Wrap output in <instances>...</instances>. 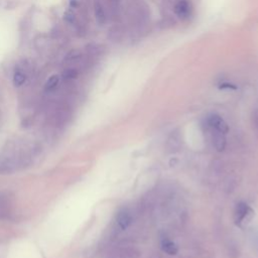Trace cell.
Returning <instances> with one entry per match:
<instances>
[{"label":"cell","mask_w":258,"mask_h":258,"mask_svg":"<svg viewBox=\"0 0 258 258\" xmlns=\"http://www.w3.org/2000/svg\"><path fill=\"white\" fill-rule=\"evenodd\" d=\"M190 5H189V2L186 1V0H180L178 1L176 4H175V7H174V11L175 13L177 14L178 17L180 18H187L190 14Z\"/></svg>","instance_id":"cell-6"},{"label":"cell","mask_w":258,"mask_h":258,"mask_svg":"<svg viewBox=\"0 0 258 258\" xmlns=\"http://www.w3.org/2000/svg\"><path fill=\"white\" fill-rule=\"evenodd\" d=\"M78 77V71L76 69H68L62 73V78L66 80H73Z\"/></svg>","instance_id":"cell-10"},{"label":"cell","mask_w":258,"mask_h":258,"mask_svg":"<svg viewBox=\"0 0 258 258\" xmlns=\"http://www.w3.org/2000/svg\"><path fill=\"white\" fill-rule=\"evenodd\" d=\"M77 5H78L77 0H70V6H71V7L75 8V7H77Z\"/></svg>","instance_id":"cell-13"},{"label":"cell","mask_w":258,"mask_h":258,"mask_svg":"<svg viewBox=\"0 0 258 258\" xmlns=\"http://www.w3.org/2000/svg\"><path fill=\"white\" fill-rule=\"evenodd\" d=\"M25 80H26V76L23 72L15 71V73L13 75V84L15 87H17V88L21 87L24 84Z\"/></svg>","instance_id":"cell-8"},{"label":"cell","mask_w":258,"mask_h":258,"mask_svg":"<svg viewBox=\"0 0 258 258\" xmlns=\"http://www.w3.org/2000/svg\"><path fill=\"white\" fill-rule=\"evenodd\" d=\"M207 124L210 129L222 132L224 134L228 133L229 126L227 122L218 114H210L207 117Z\"/></svg>","instance_id":"cell-3"},{"label":"cell","mask_w":258,"mask_h":258,"mask_svg":"<svg viewBox=\"0 0 258 258\" xmlns=\"http://www.w3.org/2000/svg\"><path fill=\"white\" fill-rule=\"evenodd\" d=\"M254 216V211L250 206H248L244 202H240L237 204L234 211V221L237 225H242L248 223L252 217Z\"/></svg>","instance_id":"cell-1"},{"label":"cell","mask_w":258,"mask_h":258,"mask_svg":"<svg viewBox=\"0 0 258 258\" xmlns=\"http://www.w3.org/2000/svg\"><path fill=\"white\" fill-rule=\"evenodd\" d=\"M59 83V77L56 76V75H53L51 77L48 78V80L46 81L45 85H44V89L46 91H51L53 90L54 88H56V86L58 85Z\"/></svg>","instance_id":"cell-9"},{"label":"cell","mask_w":258,"mask_h":258,"mask_svg":"<svg viewBox=\"0 0 258 258\" xmlns=\"http://www.w3.org/2000/svg\"><path fill=\"white\" fill-rule=\"evenodd\" d=\"M115 1H119V0H115Z\"/></svg>","instance_id":"cell-14"},{"label":"cell","mask_w":258,"mask_h":258,"mask_svg":"<svg viewBox=\"0 0 258 258\" xmlns=\"http://www.w3.org/2000/svg\"><path fill=\"white\" fill-rule=\"evenodd\" d=\"M160 248L164 253L169 254V255H175L178 252V248H177L176 244L167 238H163L161 240Z\"/></svg>","instance_id":"cell-7"},{"label":"cell","mask_w":258,"mask_h":258,"mask_svg":"<svg viewBox=\"0 0 258 258\" xmlns=\"http://www.w3.org/2000/svg\"><path fill=\"white\" fill-rule=\"evenodd\" d=\"M95 12H96V18L97 20L100 22V23H103L105 21V12H104V9L102 8L101 5H97L96 6V9H95Z\"/></svg>","instance_id":"cell-11"},{"label":"cell","mask_w":258,"mask_h":258,"mask_svg":"<svg viewBox=\"0 0 258 258\" xmlns=\"http://www.w3.org/2000/svg\"><path fill=\"white\" fill-rule=\"evenodd\" d=\"M63 18H64V20L66 21H68L69 23H73V22H75V15L72 13V12H66L64 14H63Z\"/></svg>","instance_id":"cell-12"},{"label":"cell","mask_w":258,"mask_h":258,"mask_svg":"<svg viewBox=\"0 0 258 258\" xmlns=\"http://www.w3.org/2000/svg\"><path fill=\"white\" fill-rule=\"evenodd\" d=\"M13 216L12 198L6 191L0 192V221L10 220Z\"/></svg>","instance_id":"cell-2"},{"label":"cell","mask_w":258,"mask_h":258,"mask_svg":"<svg viewBox=\"0 0 258 258\" xmlns=\"http://www.w3.org/2000/svg\"><path fill=\"white\" fill-rule=\"evenodd\" d=\"M211 133H212V141H213L215 148L218 151H223L225 149L226 143H227L226 136H225L226 134L216 131V130H212V129H211Z\"/></svg>","instance_id":"cell-5"},{"label":"cell","mask_w":258,"mask_h":258,"mask_svg":"<svg viewBox=\"0 0 258 258\" xmlns=\"http://www.w3.org/2000/svg\"><path fill=\"white\" fill-rule=\"evenodd\" d=\"M115 222L119 229L126 230L132 222V216L127 209H121L116 215Z\"/></svg>","instance_id":"cell-4"}]
</instances>
